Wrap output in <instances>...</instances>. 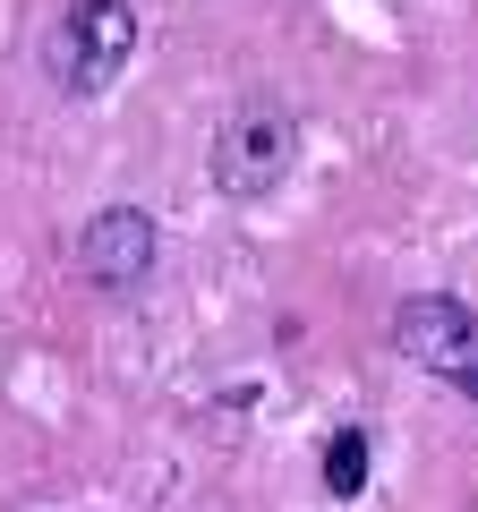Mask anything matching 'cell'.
I'll list each match as a JSON object with an SVG mask.
<instances>
[{"label": "cell", "mask_w": 478, "mask_h": 512, "mask_svg": "<svg viewBox=\"0 0 478 512\" xmlns=\"http://www.w3.org/2000/svg\"><path fill=\"white\" fill-rule=\"evenodd\" d=\"M137 52V9L129 0H69L43 35V69L60 94H103Z\"/></svg>", "instance_id": "1"}, {"label": "cell", "mask_w": 478, "mask_h": 512, "mask_svg": "<svg viewBox=\"0 0 478 512\" xmlns=\"http://www.w3.org/2000/svg\"><path fill=\"white\" fill-rule=\"evenodd\" d=\"M291 163H299V128H291V111H274V103H239L231 120L214 128V188L239 197V205L274 197V188L291 180Z\"/></svg>", "instance_id": "2"}, {"label": "cell", "mask_w": 478, "mask_h": 512, "mask_svg": "<svg viewBox=\"0 0 478 512\" xmlns=\"http://www.w3.org/2000/svg\"><path fill=\"white\" fill-rule=\"evenodd\" d=\"M393 350H402L410 367H427V376H444L453 393H470L478 402V308L453 291H410L402 308H393Z\"/></svg>", "instance_id": "3"}, {"label": "cell", "mask_w": 478, "mask_h": 512, "mask_svg": "<svg viewBox=\"0 0 478 512\" xmlns=\"http://www.w3.org/2000/svg\"><path fill=\"white\" fill-rule=\"evenodd\" d=\"M154 256H163V231H154L146 205H103V214L77 231V282L86 291H137L154 282Z\"/></svg>", "instance_id": "4"}, {"label": "cell", "mask_w": 478, "mask_h": 512, "mask_svg": "<svg viewBox=\"0 0 478 512\" xmlns=\"http://www.w3.org/2000/svg\"><path fill=\"white\" fill-rule=\"evenodd\" d=\"M359 487H368V427H333L325 436V495L350 504Z\"/></svg>", "instance_id": "5"}]
</instances>
